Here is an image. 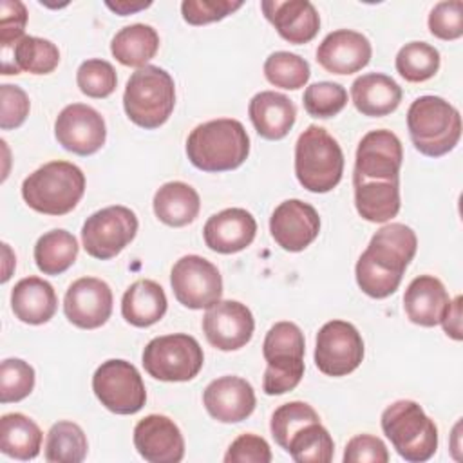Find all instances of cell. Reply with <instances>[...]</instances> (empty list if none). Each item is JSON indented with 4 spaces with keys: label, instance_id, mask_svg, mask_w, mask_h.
<instances>
[{
    "label": "cell",
    "instance_id": "6da1fadb",
    "mask_svg": "<svg viewBox=\"0 0 463 463\" xmlns=\"http://www.w3.org/2000/svg\"><path fill=\"white\" fill-rule=\"evenodd\" d=\"M418 237L407 224L391 222L382 226L354 266L358 288L373 298L392 295L414 259Z\"/></svg>",
    "mask_w": 463,
    "mask_h": 463
},
{
    "label": "cell",
    "instance_id": "7a4b0ae2",
    "mask_svg": "<svg viewBox=\"0 0 463 463\" xmlns=\"http://www.w3.org/2000/svg\"><path fill=\"white\" fill-rule=\"evenodd\" d=\"M248 132L241 121L232 118L201 123L186 139V156L203 172L235 170L248 159Z\"/></svg>",
    "mask_w": 463,
    "mask_h": 463
},
{
    "label": "cell",
    "instance_id": "3957f363",
    "mask_svg": "<svg viewBox=\"0 0 463 463\" xmlns=\"http://www.w3.org/2000/svg\"><path fill=\"white\" fill-rule=\"evenodd\" d=\"M83 192L85 174L69 161L45 163L22 183V197L27 206L45 215H65L72 212Z\"/></svg>",
    "mask_w": 463,
    "mask_h": 463
},
{
    "label": "cell",
    "instance_id": "277c9868",
    "mask_svg": "<svg viewBox=\"0 0 463 463\" xmlns=\"http://www.w3.org/2000/svg\"><path fill=\"white\" fill-rule=\"evenodd\" d=\"M407 128L414 148L427 157L454 150L461 137V116L439 96H420L407 110Z\"/></svg>",
    "mask_w": 463,
    "mask_h": 463
},
{
    "label": "cell",
    "instance_id": "5b68a950",
    "mask_svg": "<svg viewBox=\"0 0 463 463\" xmlns=\"http://www.w3.org/2000/svg\"><path fill=\"white\" fill-rule=\"evenodd\" d=\"M344 174V152L338 141L318 125H309L295 143V175L313 192H331Z\"/></svg>",
    "mask_w": 463,
    "mask_h": 463
},
{
    "label": "cell",
    "instance_id": "8992f818",
    "mask_svg": "<svg viewBox=\"0 0 463 463\" xmlns=\"http://www.w3.org/2000/svg\"><path fill=\"white\" fill-rule=\"evenodd\" d=\"M175 105L172 76L157 67L145 65L132 72L123 92V107L132 123L141 128H159L170 118Z\"/></svg>",
    "mask_w": 463,
    "mask_h": 463
},
{
    "label": "cell",
    "instance_id": "52a82bcc",
    "mask_svg": "<svg viewBox=\"0 0 463 463\" xmlns=\"http://www.w3.org/2000/svg\"><path fill=\"white\" fill-rule=\"evenodd\" d=\"M304 333L293 322H277L266 333L262 354L266 371L262 378V391L268 396L293 391L304 376Z\"/></svg>",
    "mask_w": 463,
    "mask_h": 463
},
{
    "label": "cell",
    "instance_id": "ba28073f",
    "mask_svg": "<svg viewBox=\"0 0 463 463\" xmlns=\"http://www.w3.org/2000/svg\"><path fill=\"white\" fill-rule=\"evenodd\" d=\"M382 430L394 450L411 463H421L438 449V427L412 400H398L382 412Z\"/></svg>",
    "mask_w": 463,
    "mask_h": 463
},
{
    "label": "cell",
    "instance_id": "9c48e42d",
    "mask_svg": "<svg viewBox=\"0 0 463 463\" xmlns=\"http://www.w3.org/2000/svg\"><path fill=\"white\" fill-rule=\"evenodd\" d=\"M141 362L145 371L156 380L188 382L199 374L204 354L194 336L174 333L152 338L143 349Z\"/></svg>",
    "mask_w": 463,
    "mask_h": 463
},
{
    "label": "cell",
    "instance_id": "30bf717a",
    "mask_svg": "<svg viewBox=\"0 0 463 463\" xmlns=\"http://www.w3.org/2000/svg\"><path fill=\"white\" fill-rule=\"evenodd\" d=\"M92 391L101 405L114 414H136L146 402L139 371L119 358L107 360L94 371Z\"/></svg>",
    "mask_w": 463,
    "mask_h": 463
},
{
    "label": "cell",
    "instance_id": "8fae6325",
    "mask_svg": "<svg viewBox=\"0 0 463 463\" xmlns=\"http://www.w3.org/2000/svg\"><path fill=\"white\" fill-rule=\"evenodd\" d=\"M137 233L136 213L121 204L94 212L81 226V242L85 251L99 260L116 257Z\"/></svg>",
    "mask_w": 463,
    "mask_h": 463
},
{
    "label": "cell",
    "instance_id": "7c38bea8",
    "mask_svg": "<svg viewBox=\"0 0 463 463\" xmlns=\"http://www.w3.org/2000/svg\"><path fill=\"white\" fill-rule=\"evenodd\" d=\"M364 360V340L345 320H329L317 333L315 364L327 376H345Z\"/></svg>",
    "mask_w": 463,
    "mask_h": 463
},
{
    "label": "cell",
    "instance_id": "4fadbf2b",
    "mask_svg": "<svg viewBox=\"0 0 463 463\" xmlns=\"http://www.w3.org/2000/svg\"><path fill=\"white\" fill-rule=\"evenodd\" d=\"M170 286L177 302L188 309H208L222 295V277L217 266L201 255L181 257L172 268Z\"/></svg>",
    "mask_w": 463,
    "mask_h": 463
},
{
    "label": "cell",
    "instance_id": "5bb4252c",
    "mask_svg": "<svg viewBox=\"0 0 463 463\" xmlns=\"http://www.w3.org/2000/svg\"><path fill=\"white\" fill-rule=\"evenodd\" d=\"M54 136L65 150L76 156H90L105 145L107 127L96 109L85 103H71L58 114Z\"/></svg>",
    "mask_w": 463,
    "mask_h": 463
},
{
    "label": "cell",
    "instance_id": "9a60e30c",
    "mask_svg": "<svg viewBox=\"0 0 463 463\" xmlns=\"http://www.w3.org/2000/svg\"><path fill=\"white\" fill-rule=\"evenodd\" d=\"M403 148L398 136L378 128L367 132L356 148L353 177L400 181Z\"/></svg>",
    "mask_w": 463,
    "mask_h": 463
},
{
    "label": "cell",
    "instance_id": "2e32d148",
    "mask_svg": "<svg viewBox=\"0 0 463 463\" xmlns=\"http://www.w3.org/2000/svg\"><path fill=\"white\" fill-rule=\"evenodd\" d=\"M255 329L251 311L239 300H219L203 317V333L219 351H237L244 347Z\"/></svg>",
    "mask_w": 463,
    "mask_h": 463
},
{
    "label": "cell",
    "instance_id": "e0dca14e",
    "mask_svg": "<svg viewBox=\"0 0 463 463\" xmlns=\"http://www.w3.org/2000/svg\"><path fill=\"white\" fill-rule=\"evenodd\" d=\"M63 313L80 329L101 327L112 313V289L96 277L74 280L63 297Z\"/></svg>",
    "mask_w": 463,
    "mask_h": 463
},
{
    "label": "cell",
    "instance_id": "ac0fdd59",
    "mask_svg": "<svg viewBox=\"0 0 463 463\" xmlns=\"http://www.w3.org/2000/svg\"><path fill=\"white\" fill-rule=\"evenodd\" d=\"M269 232L282 250L302 251L318 237V212L300 199L282 201L269 217Z\"/></svg>",
    "mask_w": 463,
    "mask_h": 463
},
{
    "label": "cell",
    "instance_id": "d6986e66",
    "mask_svg": "<svg viewBox=\"0 0 463 463\" xmlns=\"http://www.w3.org/2000/svg\"><path fill=\"white\" fill-rule=\"evenodd\" d=\"M134 447L150 463H177L184 456V438L179 427L163 414H148L136 423Z\"/></svg>",
    "mask_w": 463,
    "mask_h": 463
},
{
    "label": "cell",
    "instance_id": "ffe728a7",
    "mask_svg": "<svg viewBox=\"0 0 463 463\" xmlns=\"http://www.w3.org/2000/svg\"><path fill=\"white\" fill-rule=\"evenodd\" d=\"M203 403L213 420L221 423H237L253 412L257 400L250 382L241 376L226 374L206 385Z\"/></svg>",
    "mask_w": 463,
    "mask_h": 463
},
{
    "label": "cell",
    "instance_id": "44dd1931",
    "mask_svg": "<svg viewBox=\"0 0 463 463\" xmlns=\"http://www.w3.org/2000/svg\"><path fill=\"white\" fill-rule=\"evenodd\" d=\"M371 54L367 36L351 29H336L320 42L317 61L331 74H353L369 63Z\"/></svg>",
    "mask_w": 463,
    "mask_h": 463
},
{
    "label": "cell",
    "instance_id": "7402d4cb",
    "mask_svg": "<svg viewBox=\"0 0 463 463\" xmlns=\"http://www.w3.org/2000/svg\"><path fill=\"white\" fill-rule=\"evenodd\" d=\"M257 233L255 217L244 208H226L213 213L203 228L204 244L217 253H237L246 250Z\"/></svg>",
    "mask_w": 463,
    "mask_h": 463
},
{
    "label": "cell",
    "instance_id": "603a6c76",
    "mask_svg": "<svg viewBox=\"0 0 463 463\" xmlns=\"http://www.w3.org/2000/svg\"><path fill=\"white\" fill-rule=\"evenodd\" d=\"M260 7L279 36L289 43H307L320 29L318 11L307 0H264Z\"/></svg>",
    "mask_w": 463,
    "mask_h": 463
},
{
    "label": "cell",
    "instance_id": "cb8c5ba5",
    "mask_svg": "<svg viewBox=\"0 0 463 463\" xmlns=\"http://www.w3.org/2000/svg\"><path fill=\"white\" fill-rule=\"evenodd\" d=\"M450 304L443 282L432 275L412 279L403 295V309L407 318L423 327H434L441 322Z\"/></svg>",
    "mask_w": 463,
    "mask_h": 463
},
{
    "label": "cell",
    "instance_id": "d4e9b609",
    "mask_svg": "<svg viewBox=\"0 0 463 463\" xmlns=\"http://www.w3.org/2000/svg\"><path fill=\"white\" fill-rule=\"evenodd\" d=\"M250 119L257 134L264 139L277 141L289 134L297 119L295 103L275 90L257 92L248 105Z\"/></svg>",
    "mask_w": 463,
    "mask_h": 463
},
{
    "label": "cell",
    "instance_id": "484cf974",
    "mask_svg": "<svg viewBox=\"0 0 463 463\" xmlns=\"http://www.w3.org/2000/svg\"><path fill=\"white\" fill-rule=\"evenodd\" d=\"M56 307L58 298L54 288L40 277H25L11 291V309L24 324H45L54 317Z\"/></svg>",
    "mask_w": 463,
    "mask_h": 463
},
{
    "label": "cell",
    "instance_id": "4316f807",
    "mask_svg": "<svg viewBox=\"0 0 463 463\" xmlns=\"http://www.w3.org/2000/svg\"><path fill=\"white\" fill-rule=\"evenodd\" d=\"M60 63L58 47L38 36H22L14 45L2 49V74H49Z\"/></svg>",
    "mask_w": 463,
    "mask_h": 463
},
{
    "label": "cell",
    "instance_id": "83f0119b",
    "mask_svg": "<svg viewBox=\"0 0 463 463\" xmlns=\"http://www.w3.org/2000/svg\"><path fill=\"white\" fill-rule=\"evenodd\" d=\"M351 99L358 112L382 118L394 112L402 101V87L387 74L367 72L351 85Z\"/></svg>",
    "mask_w": 463,
    "mask_h": 463
},
{
    "label": "cell",
    "instance_id": "f1b7e54d",
    "mask_svg": "<svg viewBox=\"0 0 463 463\" xmlns=\"http://www.w3.org/2000/svg\"><path fill=\"white\" fill-rule=\"evenodd\" d=\"M354 206L369 222H387L400 212V181L353 177Z\"/></svg>",
    "mask_w": 463,
    "mask_h": 463
},
{
    "label": "cell",
    "instance_id": "f546056e",
    "mask_svg": "<svg viewBox=\"0 0 463 463\" xmlns=\"http://www.w3.org/2000/svg\"><path fill=\"white\" fill-rule=\"evenodd\" d=\"M166 306L163 288L150 279H139L123 293L121 315L130 326L148 327L165 317Z\"/></svg>",
    "mask_w": 463,
    "mask_h": 463
},
{
    "label": "cell",
    "instance_id": "4dcf8cb0",
    "mask_svg": "<svg viewBox=\"0 0 463 463\" xmlns=\"http://www.w3.org/2000/svg\"><path fill=\"white\" fill-rule=\"evenodd\" d=\"M154 213L166 226L181 228L195 221L201 210V199L194 186L183 181H170L154 194Z\"/></svg>",
    "mask_w": 463,
    "mask_h": 463
},
{
    "label": "cell",
    "instance_id": "1f68e13d",
    "mask_svg": "<svg viewBox=\"0 0 463 463\" xmlns=\"http://www.w3.org/2000/svg\"><path fill=\"white\" fill-rule=\"evenodd\" d=\"M159 49V34L146 24H132L119 29L112 42V56L125 67H145Z\"/></svg>",
    "mask_w": 463,
    "mask_h": 463
},
{
    "label": "cell",
    "instance_id": "d6a6232c",
    "mask_svg": "<svg viewBox=\"0 0 463 463\" xmlns=\"http://www.w3.org/2000/svg\"><path fill=\"white\" fill-rule=\"evenodd\" d=\"M40 427L22 412H9L0 418V450L14 459H34L42 449Z\"/></svg>",
    "mask_w": 463,
    "mask_h": 463
},
{
    "label": "cell",
    "instance_id": "836d02e7",
    "mask_svg": "<svg viewBox=\"0 0 463 463\" xmlns=\"http://www.w3.org/2000/svg\"><path fill=\"white\" fill-rule=\"evenodd\" d=\"M78 257V241L67 230H51L34 244V262L43 275L67 271Z\"/></svg>",
    "mask_w": 463,
    "mask_h": 463
},
{
    "label": "cell",
    "instance_id": "e575fe53",
    "mask_svg": "<svg viewBox=\"0 0 463 463\" xmlns=\"http://www.w3.org/2000/svg\"><path fill=\"white\" fill-rule=\"evenodd\" d=\"M87 436L74 421H56L45 438V459L51 463H80L87 456Z\"/></svg>",
    "mask_w": 463,
    "mask_h": 463
},
{
    "label": "cell",
    "instance_id": "d590c367",
    "mask_svg": "<svg viewBox=\"0 0 463 463\" xmlns=\"http://www.w3.org/2000/svg\"><path fill=\"white\" fill-rule=\"evenodd\" d=\"M286 452L297 463H329L335 454V443L327 429L320 421H313L291 436Z\"/></svg>",
    "mask_w": 463,
    "mask_h": 463
},
{
    "label": "cell",
    "instance_id": "8d00e7d4",
    "mask_svg": "<svg viewBox=\"0 0 463 463\" xmlns=\"http://www.w3.org/2000/svg\"><path fill=\"white\" fill-rule=\"evenodd\" d=\"M394 65L403 80L427 81L439 69V51L427 42H409L398 51Z\"/></svg>",
    "mask_w": 463,
    "mask_h": 463
},
{
    "label": "cell",
    "instance_id": "74e56055",
    "mask_svg": "<svg viewBox=\"0 0 463 463\" xmlns=\"http://www.w3.org/2000/svg\"><path fill=\"white\" fill-rule=\"evenodd\" d=\"M264 76L275 87L297 90L307 83L311 69L302 56L288 51H275L264 61Z\"/></svg>",
    "mask_w": 463,
    "mask_h": 463
},
{
    "label": "cell",
    "instance_id": "f35d334b",
    "mask_svg": "<svg viewBox=\"0 0 463 463\" xmlns=\"http://www.w3.org/2000/svg\"><path fill=\"white\" fill-rule=\"evenodd\" d=\"M313 421H320V418L309 403L288 402V403L280 405L279 409H275V412L271 414L269 430H271V436L277 441V445L286 450L291 436L298 429H302L304 425L313 423Z\"/></svg>",
    "mask_w": 463,
    "mask_h": 463
},
{
    "label": "cell",
    "instance_id": "ab89813d",
    "mask_svg": "<svg viewBox=\"0 0 463 463\" xmlns=\"http://www.w3.org/2000/svg\"><path fill=\"white\" fill-rule=\"evenodd\" d=\"M302 101L309 116L327 119L347 105V90L335 81H317L304 90Z\"/></svg>",
    "mask_w": 463,
    "mask_h": 463
},
{
    "label": "cell",
    "instance_id": "60d3db41",
    "mask_svg": "<svg viewBox=\"0 0 463 463\" xmlns=\"http://www.w3.org/2000/svg\"><path fill=\"white\" fill-rule=\"evenodd\" d=\"M34 389V369L20 358L0 364V402L13 403L27 398Z\"/></svg>",
    "mask_w": 463,
    "mask_h": 463
},
{
    "label": "cell",
    "instance_id": "b9f144b4",
    "mask_svg": "<svg viewBox=\"0 0 463 463\" xmlns=\"http://www.w3.org/2000/svg\"><path fill=\"white\" fill-rule=\"evenodd\" d=\"M76 83L85 96L101 99L116 90L118 76L112 63L101 58H90L78 67Z\"/></svg>",
    "mask_w": 463,
    "mask_h": 463
},
{
    "label": "cell",
    "instance_id": "7bdbcfd3",
    "mask_svg": "<svg viewBox=\"0 0 463 463\" xmlns=\"http://www.w3.org/2000/svg\"><path fill=\"white\" fill-rule=\"evenodd\" d=\"M429 31L439 40H458L463 34V2H438L429 14Z\"/></svg>",
    "mask_w": 463,
    "mask_h": 463
},
{
    "label": "cell",
    "instance_id": "ee69618b",
    "mask_svg": "<svg viewBox=\"0 0 463 463\" xmlns=\"http://www.w3.org/2000/svg\"><path fill=\"white\" fill-rule=\"evenodd\" d=\"M241 7V0H184L181 4V13L186 24L206 25L226 18Z\"/></svg>",
    "mask_w": 463,
    "mask_h": 463
},
{
    "label": "cell",
    "instance_id": "f6af8a7d",
    "mask_svg": "<svg viewBox=\"0 0 463 463\" xmlns=\"http://www.w3.org/2000/svg\"><path fill=\"white\" fill-rule=\"evenodd\" d=\"M0 128L9 130V128H18L25 118L29 116V98L24 89L18 85H9L4 83L0 85Z\"/></svg>",
    "mask_w": 463,
    "mask_h": 463
},
{
    "label": "cell",
    "instance_id": "bcb514c9",
    "mask_svg": "<svg viewBox=\"0 0 463 463\" xmlns=\"http://www.w3.org/2000/svg\"><path fill=\"white\" fill-rule=\"evenodd\" d=\"M226 463H269L271 449L268 441L257 434H241L232 441L224 454Z\"/></svg>",
    "mask_w": 463,
    "mask_h": 463
},
{
    "label": "cell",
    "instance_id": "7dc6e473",
    "mask_svg": "<svg viewBox=\"0 0 463 463\" xmlns=\"http://www.w3.org/2000/svg\"><path fill=\"white\" fill-rule=\"evenodd\" d=\"M27 24V9L20 0L0 2V49L14 45L24 34Z\"/></svg>",
    "mask_w": 463,
    "mask_h": 463
},
{
    "label": "cell",
    "instance_id": "c3c4849f",
    "mask_svg": "<svg viewBox=\"0 0 463 463\" xmlns=\"http://www.w3.org/2000/svg\"><path fill=\"white\" fill-rule=\"evenodd\" d=\"M345 463H387L389 452L385 443L373 434H358L351 438L344 450Z\"/></svg>",
    "mask_w": 463,
    "mask_h": 463
},
{
    "label": "cell",
    "instance_id": "681fc988",
    "mask_svg": "<svg viewBox=\"0 0 463 463\" xmlns=\"http://www.w3.org/2000/svg\"><path fill=\"white\" fill-rule=\"evenodd\" d=\"M443 331L447 333V336L454 338V340H461L463 333H461V297L458 295L454 300H450L441 322Z\"/></svg>",
    "mask_w": 463,
    "mask_h": 463
},
{
    "label": "cell",
    "instance_id": "f907efd6",
    "mask_svg": "<svg viewBox=\"0 0 463 463\" xmlns=\"http://www.w3.org/2000/svg\"><path fill=\"white\" fill-rule=\"evenodd\" d=\"M105 5L110 9V11H114V13H118V14H121V16H127V14H134V13H137V11H141V9H146V7H150L152 5V2H128V0H116V2H105Z\"/></svg>",
    "mask_w": 463,
    "mask_h": 463
}]
</instances>
